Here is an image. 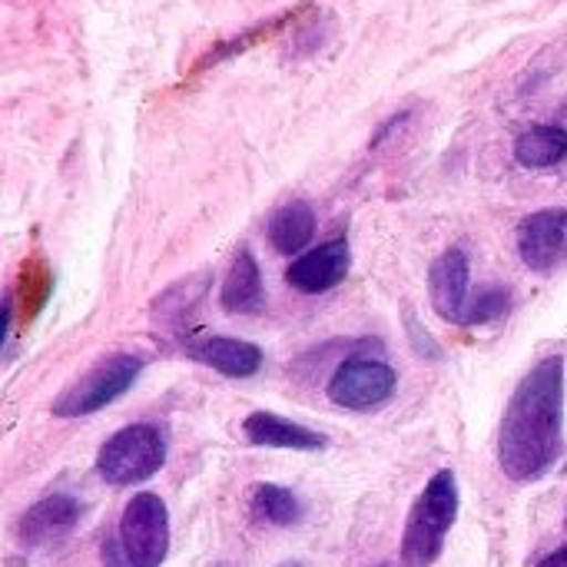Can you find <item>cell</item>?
Returning a JSON list of instances; mask_svg holds the SVG:
<instances>
[{"mask_svg": "<svg viewBox=\"0 0 567 567\" xmlns=\"http://www.w3.org/2000/svg\"><path fill=\"white\" fill-rule=\"evenodd\" d=\"M262 272H259V262L249 249H239L229 272H226V282H223V292H219V302L226 312H239V316H252L262 309Z\"/></svg>", "mask_w": 567, "mask_h": 567, "instance_id": "obj_13", "label": "cell"}, {"mask_svg": "<svg viewBox=\"0 0 567 567\" xmlns=\"http://www.w3.org/2000/svg\"><path fill=\"white\" fill-rule=\"evenodd\" d=\"M429 296L445 322L465 326L472 302V269L462 246H452L435 259V266L429 269Z\"/></svg>", "mask_w": 567, "mask_h": 567, "instance_id": "obj_7", "label": "cell"}, {"mask_svg": "<svg viewBox=\"0 0 567 567\" xmlns=\"http://www.w3.org/2000/svg\"><path fill=\"white\" fill-rule=\"evenodd\" d=\"M249 508L259 522H269L279 528L299 525L306 515V505L289 488H279V485H256L249 495Z\"/></svg>", "mask_w": 567, "mask_h": 567, "instance_id": "obj_16", "label": "cell"}, {"mask_svg": "<svg viewBox=\"0 0 567 567\" xmlns=\"http://www.w3.org/2000/svg\"><path fill=\"white\" fill-rule=\"evenodd\" d=\"M189 355L203 365H209L213 372L226 375V379H249L259 372L262 365V352L252 342L243 339H229V336H209V339H196L189 342Z\"/></svg>", "mask_w": 567, "mask_h": 567, "instance_id": "obj_11", "label": "cell"}, {"mask_svg": "<svg viewBox=\"0 0 567 567\" xmlns=\"http://www.w3.org/2000/svg\"><path fill=\"white\" fill-rule=\"evenodd\" d=\"M352 266V252H349V239H329L316 249H309L306 256H299L289 269H286V282L302 292V296H319L336 289L339 282H346Z\"/></svg>", "mask_w": 567, "mask_h": 567, "instance_id": "obj_9", "label": "cell"}, {"mask_svg": "<svg viewBox=\"0 0 567 567\" xmlns=\"http://www.w3.org/2000/svg\"><path fill=\"white\" fill-rule=\"evenodd\" d=\"M565 449V359H542L515 389L502 432L498 462L512 482L545 478Z\"/></svg>", "mask_w": 567, "mask_h": 567, "instance_id": "obj_1", "label": "cell"}, {"mask_svg": "<svg viewBox=\"0 0 567 567\" xmlns=\"http://www.w3.org/2000/svg\"><path fill=\"white\" fill-rule=\"evenodd\" d=\"M169 555V512L159 495L140 492L126 502L116 535L103 542L106 567H159Z\"/></svg>", "mask_w": 567, "mask_h": 567, "instance_id": "obj_2", "label": "cell"}, {"mask_svg": "<svg viewBox=\"0 0 567 567\" xmlns=\"http://www.w3.org/2000/svg\"><path fill=\"white\" fill-rule=\"evenodd\" d=\"M282 567H302V565H282Z\"/></svg>", "mask_w": 567, "mask_h": 567, "instance_id": "obj_19", "label": "cell"}, {"mask_svg": "<svg viewBox=\"0 0 567 567\" xmlns=\"http://www.w3.org/2000/svg\"><path fill=\"white\" fill-rule=\"evenodd\" d=\"M508 312H512V289L485 286V289H478V296H472L465 326H488V322L505 319Z\"/></svg>", "mask_w": 567, "mask_h": 567, "instance_id": "obj_17", "label": "cell"}, {"mask_svg": "<svg viewBox=\"0 0 567 567\" xmlns=\"http://www.w3.org/2000/svg\"><path fill=\"white\" fill-rule=\"evenodd\" d=\"M166 465V435L159 425L140 422L110 435L96 455V472L110 485H140Z\"/></svg>", "mask_w": 567, "mask_h": 567, "instance_id": "obj_4", "label": "cell"}, {"mask_svg": "<svg viewBox=\"0 0 567 567\" xmlns=\"http://www.w3.org/2000/svg\"><path fill=\"white\" fill-rule=\"evenodd\" d=\"M515 159L528 169L558 166L567 159V130L558 123H542L515 140Z\"/></svg>", "mask_w": 567, "mask_h": 567, "instance_id": "obj_15", "label": "cell"}, {"mask_svg": "<svg viewBox=\"0 0 567 567\" xmlns=\"http://www.w3.org/2000/svg\"><path fill=\"white\" fill-rule=\"evenodd\" d=\"M316 236V213L306 199H292L269 219V243L282 256L302 252Z\"/></svg>", "mask_w": 567, "mask_h": 567, "instance_id": "obj_14", "label": "cell"}, {"mask_svg": "<svg viewBox=\"0 0 567 567\" xmlns=\"http://www.w3.org/2000/svg\"><path fill=\"white\" fill-rule=\"evenodd\" d=\"M538 567H567V545L565 548H558V551H551L548 558H542Z\"/></svg>", "mask_w": 567, "mask_h": 567, "instance_id": "obj_18", "label": "cell"}, {"mask_svg": "<svg viewBox=\"0 0 567 567\" xmlns=\"http://www.w3.org/2000/svg\"><path fill=\"white\" fill-rule=\"evenodd\" d=\"M458 518V482L455 472H439L409 512L402 538V565L429 567L439 561L445 538Z\"/></svg>", "mask_w": 567, "mask_h": 567, "instance_id": "obj_3", "label": "cell"}, {"mask_svg": "<svg viewBox=\"0 0 567 567\" xmlns=\"http://www.w3.org/2000/svg\"><path fill=\"white\" fill-rule=\"evenodd\" d=\"M518 252L525 266L538 272H551L567 266V209H542L522 219L518 226Z\"/></svg>", "mask_w": 567, "mask_h": 567, "instance_id": "obj_8", "label": "cell"}, {"mask_svg": "<svg viewBox=\"0 0 567 567\" xmlns=\"http://www.w3.org/2000/svg\"><path fill=\"white\" fill-rule=\"evenodd\" d=\"M80 518V502L70 495H50L43 502H37L23 518H20V542L27 545H47L56 542L60 535H66Z\"/></svg>", "mask_w": 567, "mask_h": 567, "instance_id": "obj_12", "label": "cell"}, {"mask_svg": "<svg viewBox=\"0 0 567 567\" xmlns=\"http://www.w3.org/2000/svg\"><path fill=\"white\" fill-rule=\"evenodd\" d=\"M399 372L379 359H349L329 379V399L352 412L379 409L392 399Z\"/></svg>", "mask_w": 567, "mask_h": 567, "instance_id": "obj_6", "label": "cell"}, {"mask_svg": "<svg viewBox=\"0 0 567 567\" xmlns=\"http://www.w3.org/2000/svg\"><path fill=\"white\" fill-rule=\"evenodd\" d=\"M243 432L252 445L262 449H286V452H319L329 445L322 432H312L299 422H289L276 412H252L243 422Z\"/></svg>", "mask_w": 567, "mask_h": 567, "instance_id": "obj_10", "label": "cell"}, {"mask_svg": "<svg viewBox=\"0 0 567 567\" xmlns=\"http://www.w3.org/2000/svg\"><path fill=\"white\" fill-rule=\"evenodd\" d=\"M143 365H146L143 355H130V352L103 359L100 365H93L80 382H73L53 402V415H60V419H83V415H93V412L106 409L110 402H116L123 392L133 389V382L140 379Z\"/></svg>", "mask_w": 567, "mask_h": 567, "instance_id": "obj_5", "label": "cell"}]
</instances>
